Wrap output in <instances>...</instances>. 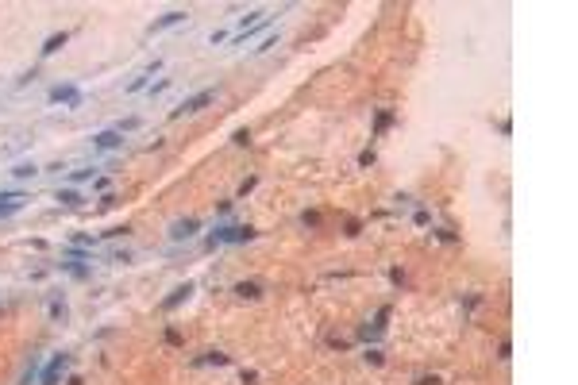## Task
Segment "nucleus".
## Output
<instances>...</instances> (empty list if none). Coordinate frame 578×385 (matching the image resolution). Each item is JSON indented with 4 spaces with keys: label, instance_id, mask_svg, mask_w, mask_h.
<instances>
[{
    "label": "nucleus",
    "instance_id": "20e7f679",
    "mask_svg": "<svg viewBox=\"0 0 578 385\" xmlns=\"http://www.w3.org/2000/svg\"><path fill=\"white\" fill-rule=\"evenodd\" d=\"M19 204H24V197H19V192H0V216L19 212Z\"/></svg>",
    "mask_w": 578,
    "mask_h": 385
},
{
    "label": "nucleus",
    "instance_id": "6e6552de",
    "mask_svg": "<svg viewBox=\"0 0 578 385\" xmlns=\"http://www.w3.org/2000/svg\"><path fill=\"white\" fill-rule=\"evenodd\" d=\"M189 293H193V285H189V281H185V285H178V289H173V297H166V309H173V304H182Z\"/></svg>",
    "mask_w": 578,
    "mask_h": 385
},
{
    "label": "nucleus",
    "instance_id": "f257e3e1",
    "mask_svg": "<svg viewBox=\"0 0 578 385\" xmlns=\"http://www.w3.org/2000/svg\"><path fill=\"white\" fill-rule=\"evenodd\" d=\"M216 101V89H201L197 97H189V101H182L178 108H173V116H189V112H201L205 104Z\"/></svg>",
    "mask_w": 578,
    "mask_h": 385
},
{
    "label": "nucleus",
    "instance_id": "9b49d317",
    "mask_svg": "<svg viewBox=\"0 0 578 385\" xmlns=\"http://www.w3.org/2000/svg\"><path fill=\"white\" fill-rule=\"evenodd\" d=\"M58 201H62V204H81V197H77L74 189H62V192H58Z\"/></svg>",
    "mask_w": 578,
    "mask_h": 385
},
{
    "label": "nucleus",
    "instance_id": "f03ea898",
    "mask_svg": "<svg viewBox=\"0 0 578 385\" xmlns=\"http://www.w3.org/2000/svg\"><path fill=\"white\" fill-rule=\"evenodd\" d=\"M243 239H255V231H251V227H224V231H216L212 239H208V243H243Z\"/></svg>",
    "mask_w": 578,
    "mask_h": 385
},
{
    "label": "nucleus",
    "instance_id": "0eeeda50",
    "mask_svg": "<svg viewBox=\"0 0 578 385\" xmlns=\"http://www.w3.org/2000/svg\"><path fill=\"white\" fill-rule=\"evenodd\" d=\"M97 147H100V151H112V147H120V131H100V135H97Z\"/></svg>",
    "mask_w": 578,
    "mask_h": 385
},
{
    "label": "nucleus",
    "instance_id": "7ed1b4c3",
    "mask_svg": "<svg viewBox=\"0 0 578 385\" xmlns=\"http://www.w3.org/2000/svg\"><path fill=\"white\" fill-rule=\"evenodd\" d=\"M70 362V354H54V359L47 362V370H42V385H54L58 374H62V366Z\"/></svg>",
    "mask_w": 578,
    "mask_h": 385
},
{
    "label": "nucleus",
    "instance_id": "1a4fd4ad",
    "mask_svg": "<svg viewBox=\"0 0 578 385\" xmlns=\"http://www.w3.org/2000/svg\"><path fill=\"white\" fill-rule=\"evenodd\" d=\"M62 47H66V31H62V35H50V39H47V47H42V54L50 58V54H54V51H62Z\"/></svg>",
    "mask_w": 578,
    "mask_h": 385
},
{
    "label": "nucleus",
    "instance_id": "ddd939ff",
    "mask_svg": "<svg viewBox=\"0 0 578 385\" xmlns=\"http://www.w3.org/2000/svg\"><path fill=\"white\" fill-rule=\"evenodd\" d=\"M35 174H39L35 166H16V177H35Z\"/></svg>",
    "mask_w": 578,
    "mask_h": 385
},
{
    "label": "nucleus",
    "instance_id": "9d476101",
    "mask_svg": "<svg viewBox=\"0 0 578 385\" xmlns=\"http://www.w3.org/2000/svg\"><path fill=\"white\" fill-rule=\"evenodd\" d=\"M197 231V220H185V224H173V239H189Z\"/></svg>",
    "mask_w": 578,
    "mask_h": 385
},
{
    "label": "nucleus",
    "instance_id": "39448f33",
    "mask_svg": "<svg viewBox=\"0 0 578 385\" xmlns=\"http://www.w3.org/2000/svg\"><path fill=\"white\" fill-rule=\"evenodd\" d=\"M50 101H70V104H77V89H74V85H58V89H50Z\"/></svg>",
    "mask_w": 578,
    "mask_h": 385
},
{
    "label": "nucleus",
    "instance_id": "f8f14e48",
    "mask_svg": "<svg viewBox=\"0 0 578 385\" xmlns=\"http://www.w3.org/2000/svg\"><path fill=\"white\" fill-rule=\"evenodd\" d=\"M235 293H240V297H258V285H247V281H243V285H235Z\"/></svg>",
    "mask_w": 578,
    "mask_h": 385
},
{
    "label": "nucleus",
    "instance_id": "423d86ee",
    "mask_svg": "<svg viewBox=\"0 0 578 385\" xmlns=\"http://www.w3.org/2000/svg\"><path fill=\"white\" fill-rule=\"evenodd\" d=\"M185 19V12H166L162 19H155V24H150V31H162V27H173V24H182Z\"/></svg>",
    "mask_w": 578,
    "mask_h": 385
}]
</instances>
